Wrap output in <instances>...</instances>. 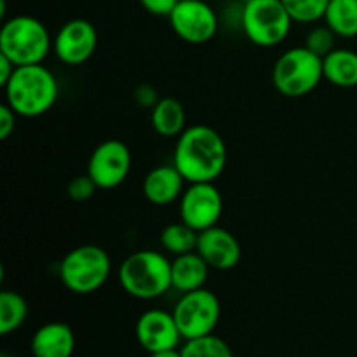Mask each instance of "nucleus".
Returning a JSON list of instances; mask_svg holds the SVG:
<instances>
[{"mask_svg": "<svg viewBox=\"0 0 357 357\" xmlns=\"http://www.w3.org/2000/svg\"><path fill=\"white\" fill-rule=\"evenodd\" d=\"M173 164L188 183H215L227 166V145L222 135L206 124L190 126L178 136Z\"/></svg>", "mask_w": 357, "mask_h": 357, "instance_id": "1", "label": "nucleus"}, {"mask_svg": "<svg viewBox=\"0 0 357 357\" xmlns=\"http://www.w3.org/2000/svg\"><path fill=\"white\" fill-rule=\"evenodd\" d=\"M2 89L6 93V103L20 117L28 119L47 114L59 96V84L54 73L42 63L17 66Z\"/></svg>", "mask_w": 357, "mask_h": 357, "instance_id": "2", "label": "nucleus"}, {"mask_svg": "<svg viewBox=\"0 0 357 357\" xmlns=\"http://www.w3.org/2000/svg\"><path fill=\"white\" fill-rule=\"evenodd\" d=\"M117 278L121 288L138 300H155L173 288L171 260L153 250L129 255L119 267Z\"/></svg>", "mask_w": 357, "mask_h": 357, "instance_id": "3", "label": "nucleus"}, {"mask_svg": "<svg viewBox=\"0 0 357 357\" xmlns=\"http://www.w3.org/2000/svg\"><path fill=\"white\" fill-rule=\"evenodd\" d=\"M52 49V38L40 20L33 16H14L0 28V54L16 66L44 63Z\"/></svg>", "mask_w": 357, "mask_h": 357, "instance_id": "4", "label": "nucleus"}, {"mask_svg": "<svg viewBox=\"0 0 357 357\" xmlns=\"http://www.w3.org/2000/svg\"><path fill=\"white\" fill-rule=\"evenodd\" d=\"M112 274L110 255L98 244H82L65 255L59 279L70 293L91 295L103 288Z\"/></svg>", "mask_w": 357, "mask_h": 357, "instance_id": "5", "label": "nucleus"}, {"mask_svg": "<svg viewBox=\"0 0 357 357\" xmlns=\"http://www.w3.org/2000/svg\"><path fill=\"white\" fill-rule=\"evenodd\" d=\"M324 80L323 58L300 45L282 52L272 68V84L286 98H303Z\"/></svg>", "mask_w": 357, "mask_h": 357, "instance_id": "6", "label": "nucleus"}, {"mask_svg": "<svg viewBox=\"0 0 357 357\" xmlns=\"http://www.w3.org/2000/svg\"><path fill=\"white\" fill-rule=\"evenodd\" d=\"M295 21L282 0H253L241 9V26L258 47H275L288 38Z\"/></svg>", "mask_w": 357, "mask_h": 357, "instance_id": "7", "label": "nucleus"}, {"mask_svg": "<svg viewBox=\"0 0 357 357\" xmlns=\"http://www.w3.org/2000/svg\"><path fill=\"white\" fill-rule=\"evenodd\" d=\"M220 314L222 307L218 296L206 288L183 293L173 309L183 340L211 335L218 324Z\"/></svg>", "mask_w": 357, "mask_h": 357, "instance_id": "8", "label": "nucleus"}, {"mask_svg": "<svg viewBox=\"0 0 357 357\" xmlns=\"http://www.w3.org/2000/svg\"><path fill=\"white\" fill-rule=\"evenodd\" d=\"M131 166L132 155L129 146L121 139H105L91 153L87 174L100 190H112L128 180Z\"/></svg>", "mask_w": 357, "mask_h": 357, "instance_id": "9", "label": "nucleus"}, {"mask_svg": "<svg viewBox=\"0 0 357 357\" xmlns=\"http://www.w3.org/2000/svg\"><path fill=\"white\" fill-rule=\"evenodd\" d=\"M178 38L187 44H208L218 31V16L206 0H180L169 16Z\"/></svg>", "mask_w": 357, "mask_h": 357, "instance_id": "10", "label": "nucleus"}, {"mask_svg": "<svg viewBox=\"0 0 357 357\" xmlns=\"http://www.w3.org/2000/svg\"><path fill=\"white\" fill-rule=\"evenodd\" d=\"M223 197L213 181L190 183L180 197V218L197 232L218 225Z\"/></svg>", "mask_w": 357, "mask_h": 357, "instance_id": "11", "label": "nucleus"}, {"mask_svg": "<svg viewBox=\"0 0 357 357\" xmlns=\"http://www.w3.org/2000/svg\"><path fill=\"white\" fill-rule=\"evenodd\" d=\"M98 47V31L91 21L77 17L63 24L52 40L56 58L68 66L84 65Z\"/></svg>", "mask_w": 357, "mask_h": 357, "instance_id": "12", "label": "nucleus"}, {"mask_svg": "<svg viewBox=\"0 0 357 357\" xmlns=\"http://www.w3.org/2000/svg\"><path fill=\"white\" fill-rule=\"evenodd\" d=\"M136 340L146 352H160L178 349L181 337L173 312L152 309L143 312L136 321Z\"/></svg>", "mask_w": 357, "mask_h": 357, "instance_id": "13", "label": "nucleus"}, {"mask_svg": "<svg viewBox=\"0 0 357 357\" xmlns=\"http://www.w3.org/2000/svg\"><path fill=\"white\" fill-rule=\"evenodd\" d=\"M195 251L215 271H230L239 265L241 257H243V248L237 237L218 225L199 232Z\"/></svg>", "mask_w": 357, "mask_h": 357, "instance_id": "14", "label": "nucleus"}, {"mask_svg": "<svg viewBox=\"0 0 357 357\" xmlns=\"http://www.w3.org/2000/svg\"><path fill=\"white\" fill-rule=\"evenodd\" d=\"M185 178L174 164L157 166L146 173L143 180V195L153 206H167L180 201L185 192Z\"/></svg>", "mask_w": 357, "mask_h": 357, "instance_id": "15", "label": "nucleus"}, {"mask_svg": "<svg viewBox=\"0 0 357 357\" xmlns=\"http://www.w3.org/2000/svg\"><path fill=\"white\" fill-rule=\"evenodd\" d=\"M75 351V335L65 323H47L31 337L33 357H72Z\"/></svg>", "mask_w": 357, "mask_h": 357, "instance_id": "16", "label": "nucleus"}, {"mask_svg": "<svg viewBox=\"0 0 357 357\" xmlns=\"http://www.w3.org/2000/svg\"><path fill=\"white\" fill-rule=\"evenodd\" d=\"M209 271H211V267L206 264V260L197 251L174 257V260H171V282H173V288L178 289L181 295L204 288L206 281L209 278Z\"/></svg>", "mask_w": 357, "mask_h": 357, "instance_id": "17", "label": "nucleus"}, {"mask_svg": "<svg viewBox=\"0 0 357 357\" xmlns=\"http://www.w3.org/2000/svg\"><path fill=\"white\" fill-rule=\"evenodd\" d=\"M153 131L162 138H178L187 129V114L176 98L166 96L157 101L155 107L150 110Z\"/></svg>", "mask_w": 357, "mask_h": 357, "instance_id": "18", "label": "nucleus"}, {"mask_svg": "<svg viewBox=\"0 0 357 357\" xmlns=\"http://www.w3.org/2000/svg\"><path fill=\"white\" fill-rule=\"evenodd\" d=\"M324 80L337 87L351 89L357 86V52L352 49H335L323 58Z\"/></svg>", "mask_w": 357, "mask_h": 357, "instance_id": "19", "label": "nucleus"}, {"mask_svg": "<svg viewBox=\"0 0 357 357\" xmlns=\"http://www.w3.org/2000/svg\"><path fill=\"white\" fill-rule=\"evenodd\" d=\"M324 23L337 37H357V0H330Z\"/></svg>", "mask_w": 357, "mask_h": 357, "instance_id": "20", "label": "nucleus"}, {"mask_svg": "<svg viewBox=\"0 0 357 357\" xmlns=\"http://www.w3.org/2000/svg\"><path fill=\"white\" fill-rule=\"evenodd\" d=\"M197 230L192 229L190 225H187V223L181 222V220L176 223H169V225L164 227L162 232H160V246H162L167 253L174 255V257L192 253V251L197 250Z\"/></svg>", "mask_w": 357, "mask_h": 357, "instance_id": "21", "label": "nucleus"}, {"mask_svg": "<svg viewBox=\"0 0 357 357\" xmlns=\"http://www.w3.org/2000/svg\"><path fill=\"white\" fill-rule=\"evenodd\" d=\"M28 316V303L20 293L3 289L0 293V335L14 333Z\"/></svg>", "mask_w": 357, "mask_h": 357, "instance_id": "22", "label": "nucleus"}, {"mask_svg": "<svg viewBox=\"0 0 357 357\" xmlns=\"http://www.w3.org/2000/svg\"><path fill=\"white\" fill-rule=\"evenodd\" d=\"M180 351L181 357H234L227 342H223L222 338L213 333L185 340Z\"/></svg>", "mask_w": 357, "mask_h": 357, "instance_id": "23", "label": "nucleus"}, {"mask_svg": "<svg viewBox=\"0 0 357 357\" xmlns=\"http://www.w3.org/2000/svg\"><path fill=\"white\" fill-rule=\"evenodd\" d=\"M286 10L295 23H317L324 20L330 0H282Z\"/></svg>", "mask_w": 357, "mask_h": 357, "instance_id": "24", "label": "nucleus"}, {"mask_svg": "<svg viewBox=\"0 0 357 357\" xmlns=\"http://www.w3.org/2000/svg\"><path fill=\"white\" fill-rule=\"evenodd\" d=\"M335 42H337V33L324 23L323 26H314L312 30L307 33L305 44L303 45H305L309 51H312L314 54L319 56V58H326L331 51L337 49Z\"/></svg>", "mask_w": 357, "mask_h": 357, "instance_id": "25", "label": "nucleus"}, {"mask_svg": "<svg viewBox=\"0 0 357 357\" xmlns=\"http://www.w3.org/2000/svg\"><path fill=\"white\" fill-rule=\"evenodd\" d=\"M96 190H100V188H98V185L94 183V180L87 173L75 176L70 181L68 187H66V194H68V197L75 202L89 201V199L96 194Z\"/></svg>", "mask_w": 357, "mask_h": 357, "instance_id": "26", "label": "nucleus"}, {"mask_svg": "<svg viewBox=\"0 0 357 357\" xmlns=\"http://www.w3.org/2000/svg\"><path fill=\"white\" fill-rule=\"evenodd\" d=\"M178 2H180V0H139L142 7L149 14L166 17L171 16V13H173L174 7L178 6Z\"/></svg>", "mask_w": 357, "mask_h": 357, "instance_id": "27", "label": "nucleus"}, {"mask_svg": "<svg viewBox=\"0 0 357 357\" xmlns=\"http://www.w3.org/2000/svg\"><path fill=\"white\" fill-rule=\"evenodd\" d=\"M20 115L7 103L0 105V139H7L16 129V119Z\"/></svg>", "mask_w": 357, "mask_h": 357, "instance_id": "28", "label": "nucleus"}, {"mask_svg": "<svg viewBox=\"0 0 357 357\" xmlns=\"http://www.w3.org/2000/svg\"><path fill=\"white\" fill-rule=\"evenodd\" d=\"M135 100L139 107L143 108H150L152 110L153 107L157 105V101L160 100L159 94H157L155 87L149 86V84H142V86L136 87L135 91Z\"/></svg>", "mask_w": 357, "mask_h": 357, "instance_id": "29", "label": "nucleus"}, {"mask_svg": "<svg viewBox=\"0 0 357 357\" xmlns=\"http://www.w3.org/2000/svg\"><path fill=\"white\" fill-rule=\"evenodd\" d=\"M17 66L14 65L13 61H10L7 56L0 54V86H6L7 82H9V79L13 77L14 70H16Z\"/></svg>", "mask_w": 357, "mask_h": 357, "instance_id": "30", "label": "nucleus"}, {"mask_svg": "<svg viewBox=\"0 0 357 357\" xmlns=\"http://www.w3.org/2000/svg\"><path fill=\"white\" fill-rule=\"evenodd\" d=\"M149 357H181V351H178V349H169V351L152 352Z\"/></svg>", "mask_w": 357, "mask_h": 357, "instance_id": "31", "label": "nucleus"}, {"mask_svg": "<svg viewBox=\"0 0 357 357\" xmlns=\"http://www.w3.org/2000/svg\"><path fill=\"white\" fill-rule=\"evenodd\" d=\"M6 9H7V3L6 0H0V17H6Z\"/></svg>", "mask_w": 357, "mask_h": 357, "instance_id": "32", "label": "nucleus"}, {"mask_svg": "<svg viewBox=\"0 0 357 357\" xmlns=\"http://www.w3.org/2000/svg\"><path fill=\"white\" fill-rule=\"evenodd\" d=\"M239 2L244 6V3H250V2H253V0H239Z\"/></svg>", "mask_w": 357, "mask_h": 357, "instance_id": "33", "label": "nucleus"}, {"mask_svg": "<svg viewBox=\"0 0 357 357\" xmlns=\"http://www.w3.org/2000/svg\"><path fill=\"white\" fill-rule=\"evenodd\" d=\"M0 357H10V356H9V354H6V352H3V354L0 356Z\"/></svg>", "mask_w": 357, "mask_h": 357, "instance_id": "34", "label": "nucleus"}]
</instances>
